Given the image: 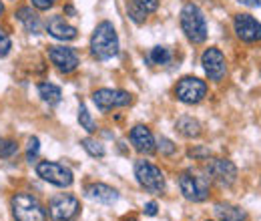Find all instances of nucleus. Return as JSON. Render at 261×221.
Wrapping results in <instances>:
<instances>
[{
    "instance_id": "nucleus-1",
    "label": "nucleus",
    "mask_w": 261,
    "mask_h": 221,
    "mask_svg": "<svg viewBox=\"0 0 261 221\" xmlns=\"http://www.w3.org/2000/svg\"><path fill=\"white\" fill-rule=\"evenodd\" d=\"M91 55L98 61H109L119 55V36L109 20H102L91 36Z\"/></svg>"
},
{
    "instance_id": "nucleus-2",
    "label": "nucleus",
    "mask_w": 261,
    "mask_h": 221,
    "mask_svg": "<svg viewBox=\"0 0 261 221\" xmlns=\"http://www.w3.org/2000/svg\"><path fill=\"white\" fill-rule=\"evenodd\" d=\"M181 29L185 32V36L193 42V44H201L207 38V22L203 12L199 10V6L189 2L183 6L181 10Z\"/></svg>"
},
{
    "instance_id": "nucleus-3",
    "label": "nucleus",
    "mask_w": 261,
    "mask_h": 221,
    "mask_svg": "<svg viewBox=\"0 0 261 221\" xmlns=\"http://www.w3.org/2000/svg\"><path fill=\"white\" fill-rule=\"evenodd\" d=\"M10 209L16 221H46V209L34 195L29 193H16L10 199Z\"/></svg>"
},
{
    "instance_id": "nucleus-4",
    "label": "nucleus",
    "mask_w": 261,
    "mask_h": 221,
    "mask_svg": "<svg viewBox=\"0 0 261 221\" xmlns=\"http://www.w3.org/2000/svg\"><path fill=\"white\" fill-rule=\"evenodd\" d=\"M135 177L139 181V185L149 193H155V195H161L165 191V175L163 171L149 163V161H137L135 163Z\"/></svg>"
},
{
    "instance_id": "nucleus-5",
    "label": "nucleus",
    "mask_w": 261,
    "mask_h": 221,
    "mask_svg": "<svg viewBox=\"0 0 261 221\" xmlns=\"http://www.w3.org/2000/svg\"><path fill=\"white\" fill-rule=\"evenodd\" d=\"M179 189L185 199H189L193 203H201L209 197V181H207V177H203L199 173L185 171L179 175Z\"/></svg>"
},
{
    "instance_id": "nucleus-6",
    "label": "nucleus",
    "mask_w": 261,
    "mask_h": 221,
    "mask_svg": "<svg viewBox=\"0 0 261 221\" xmlns=\"http://www.w3.org/2000/svg\"><path fill=\"white\" fill-rule=\"evenodd\" d=\"M36 175L42 181H46L50 185H57V187H70L72 181H74L72 171L65 165L57 163V161H40V163H36Z\"/></svg>"
},
{
    "instance_id": "nucleus-7",
    "label": "nucleus",
    "mask_w": 261,
    "mask_h": 221,
    "mask_svg": "<svg viewBox=\"0 0 261 221\" xmlns=\"http://www.w3.org/2000/svg\"><path fill=\"white\" fill-rule=\"evenodd\" d=\"M79 209H81L79 199L74 195H68V193L55 195L48 201V215L55 221H72L76 217Z\"/></svg>"
},
{
    "instance_id": "nucleus-8",
    "label": "nucleus",
    "mask_w": 261,
    "mask_h": 221,
    "mask_svg": "<svg viewBox=\"0 0 261 221\" xmlns=\"http://www.w3.org/2000/svg\"><path fill=\"white\" fill-rule=\"evenodd\" d=\"M205 95L207 85L197 77H183L175 87V96L185 105H197L199 101H203Z\"/></svg>"
},
{
    "instance_id": "nucleus-9",
    "label": "nucleus",
    "mask_w": 261,
    "mask_h": 221,
    "mask_svg": "<svg viewBox=\"0 0 261 221\" xmlns=\"http://www.w3.org/2000/svg\"><path fill=\"white\" fill-rule=\"evenodd\" d=\"M93 103L97 105L98 111L107 113L119 107H127L133 103V95L127 91H119V89H98L93 93Z\"/></svg>"
},
{
    "instance_id": "nucleus-10",
    "label": "nucleus",
    "mask_w": 261,
    "mask_h": 221,
    "mask_svg": "<svg viewBox=\"0 0 261 221\" xmlns=\"http://www.w3.org/2000/svg\"><path fill=\"white\" fill-rule=\"evenodd\" d=\"M205 169H207V175L211 179H215L219 185H227L229 187L237 179V167L229 159H209Z\"/></svg>"
},
{
    "instance_id": "nucleus-11",
    "label": "nucleus",
    "mask_w": 261,
    "mask_h": 221,
    "mask_svg": "<svg viewBox=\"0 0 261 221\" xmlns=\"http://www.w3.org/2000/svg\"><path fill=\"white\" fill-rule=\"evenodd\" d=\"M201 64L211 81H215V83L223 81V77L227 72V64H225V57L219 48H207L201 57Z\"/></svg>"
},
{
    "instance_id": "nucleus-12",
    "label": "nucleus",
    "mask_w": 261,
    "mask_h": 221,
    "mask_svg": "<svg viewBox=\"0 0 261 221\" xmlns=\"http://www.w3.org/2000/svg\"><path fill=\"white\" fill-rule=\"evenodd\" d=\"M48 59L50 63L57 66L59 72H72L76 70L79 66V55L74 48H68V46H50L48 48Z\"/></svg>"
},
{
    "instance_id": "nucleus-13",
    "label": "nucleus",
    "mask_w": 261,
    "mask_h": 221,
    "mask_svg": "<svg viewBox=\"0 0 261 221\" xmlns=\"http://www.w3.org/2000/svg\"><path fill=\"white\" fill-rule=\"evenodd\" d=\"M235 32L243 42L261 40V24L251 14H237L235 16Z\"/></svg>"
},
{
    "instance_id": "nucleus-14",
    "label": "nucleus",
    "mask_w": 261,
    "mask_h": 221,
    "mask_svg": "<svg viewBox=\"0 0 261 221\" xmlns=\"http://www.w3.org/2000/svg\"><path fill=\"white\" fill-rule=\"evenodd\" d=\"M129 137H130L133 147H135V151L145 153V155H149V153L155 151V137H153V133H151L149 127H145V125L133 127Z\"/></svg>"
},
{
    "instance_id": "nucleus-15",
    "label": "nucleus",
    "mask_w": 261,
    "mask_h": 221,
    "mask_svg": "<svg viewBox=\"0 0 261 221\" xmlns=\"http://www.w3.org/2000/svg\"><path fill=\"white\" fill-rule=\"evenodd\" d=\"M46 31L57 40H74L76 38V29L68 24L63 16H50L46 22Z\"/></svg>"
},
{
    "instance_id": "nucleus-16",
    "label": "nucleus",
    "mask_w": 261,
    "mask_h": 221,
    "mask_svg": "<svg viewBox=\"0 0 261 221\" xmlns=\"http://www.w3.org/2000/svg\"><path fill=\"white\" fill-rule=\"evenodd\" d=\"M85 193H87L89 199H93L97 203H105V205H111V203H115L119 199V191L105 185V183H91L85 189Z\"/></svg>"
},
{
    "instance_id": "nucleus-17",
    "label": "nucleus",
    "mask_w": 261,
    "mask_h": 221,
    "mask_svg": "<svg viewBox=\"0 0 261 221\" xmlns=\"http://www.w3.org/2000/svg\"><path fill=\"white\" fill-rule=\"evenodd\" d=\"M215 215L219 221H245L247 219V213L237 207V205H231V203H217L213 207Z\"/></svg>"
},
{
    "instance_id": "nucleus-18",
    "label": "nucleus",
    "mask_w": 261,
    "mask_h": 221,
    "mask_svg": "<svg viewBox=\"0 0 261 221\" xmlns=\"http://www.w3.org/2000/svg\"><path fill=\"white\" fill-rule=\"evenodd\" d=\"M16 18L24 24L27 32H31V34H40V32H42V22H40V18L36 16V12H33L31 6L18 8V10H16Z\"/></svg>"
},
{
    "instance_id": "nucleus-19",
    "label": "nucleus",
    "mask_w": 261,
    "mask_h": 221,
    "mask_svg": "<svg viewBox=\"0 0 261 221\" xmlns=\"http://www.w3.org/2000/svg\"><path fill=\"white\" fill-rule=\"evenodd\" d=\"M177 131L185 137V139H197L199 135H201V123L193 119V117H189V115H185V117H181L179 121H177Z\"/></svg>"
},
{
    "instance_id": "nucleus-20",
    "label": "nucleus",
    "mask_w": 261,
    "mask_h": 221,
    "mask_svg": "<svg viewBox=\"0 0 261 221\" xmlns=\"http://www.w3.org/2000/svg\"><path fill=\"white\" fill-rule=\"evenodd\" d=\"M38 95H40V99H42L46 105L55 107V105L61 103L63 91H61V87H57V85H53V83H40V85H38Z\"/></svg>"
},
{
    "instance_id": "nucleus-21",
    "label": "nucleus",
    "mask_w": 261,
    "mask_h": 221,
    "mask_svg": "<svg viewBox=\"0 0 261 221\" xmlns=\"http://www.w3.org/2000/svg\"><path fill=\"white\" fill-rule=\"evenodd\" d=\"M81 145H83V149H85L91 157H105V147H102V143L97 141V139L87 137V139L81 141Z\"/></svg>"
},
{
    "instance_id": "nucleus-22",
    "label": "nucleus",
    "mask_w": 261,
    "mask_h": 221,
    "mask_svg": "<svg viewBox=\"0 0 261 221\" xmlns=\"http://www.w3.org/2000/svg\"><path fill=\"white\" fill-rule=\"evenodd\" d=\"M149 61L153 64H169L171 63V51L167 46H155L149 53Z\"/></svg>"
},
{
    "instance_id": "nucleus-23",
    "label": "nucleus",
    "mask_w": 261,
    "mask_h": 221,
    "mask_svg": "<svg viewBox=\"0 0 261 221\" xmlns=\"http://www.w3.org/2000/svg\"><path fill=\"white\" fill-rule=\"evenodd\" d=\"M79 123H81V127L85 131H89V133H95L97 131V125H95V121H93V117H91V113L87 111L85 105L79 107Z\"/></svg>"
},
{
    "instance_id": "nucleus-24",
    "label": "nucleus",
    "mask_w": 261,
    "mask_h": 221,
    "mask_svg": "<svg viewBox=\"0 0 261 221\" xmlns=\"http://www.w3.org/2000/svg\"><path fill=\"white\" fill-rule=\"evenodd\" d=\"M18 153V145L12 139H0V157L10 159Z\"/></svg>"
},
{
    "instance_id": "nucleus-25",
    "label": "nucleus",
    "mask_w": 261,
    "mask_h": 221,
    "mask_svg": "<svg viewBox=\"0 0 261 221\" xmlns=\"http://www.w3.org/2000/svg\"><path fill=\"white\" fill-rule=\"evenodd\" d=\"M155 149H159L161 155H173V153L177 151L175 143H173L171 139H167V137H159V139L155 141Z\"/></svg>"
},
{
    "instance_id": "nucleus-26",
    "label": "nucleus",
    "mask_w": 261,
    "mask_h": 221,
    "mask_svg": "<svg viewBox=\"0 0 261 221\" xmlns=\"http://www.w3.org/2000/svg\"><path fill=\"white\" fill-rule=\"evenodd\" d=\"M133 4H135V6H139L145 14L155 12V10L159 8V0H133Z\"/></svg>"
},
{
    "instance_id": "nucleus-27",
    "label": "nucleus",
    "mask_w": 261,
    "mask_h": 221,
    "mask_svg": "<svg viewBox=\"0 0 261 221\" xmlns=\"http://www.w3.org/2000/svg\"><path fill=\"white\" fill-rule=\"evenodd\" d=\"M127 12H129V16L135 20V22H137V24H143V22H145V18H147V14H145V12H143L139 6H135L133 2L127 6Z\"/></svg>"
},
{
    "instance_id": "nucleus-28",
    "label": "nucleus",
    "mask_w": 261,
    "mask_h": 221,
    "mask_svg": "<svg viewBox=\"0 0 261 221\" xmlns=\"http://www.w3.org/2000/svg\"><path fill=\"white\" fill-rule=\"evenodd\" d=\"M38 151H40V141L36 139V137H31L29 139V149H27V159L33 163L36 155H38Z\"/></svg>"
},
{
    "instance_id": "nucleus-29",
    "label": "nucleus",
    "mask_w": 261,
    "mask_h": 221,
    "mask_svg": "<svg viewBox=\"0 0 261 221\" xmlns=\"http://www.w3.org/2000/svg\"><path fill=\"white\" fill-rule=\"evenodd\" d=\"M10 48H12V40H10V36H8L4 31H0V57L4 59V57L10 53Z\"/></svg>"
},
{
    "instance_id": "nucleus-30",
    "label": "nucleus",
    "mask_w": 261,
    "mask_h": 221,
    "mask_svg": "<svg viewBox=\"0 0 261 221\" xmlns=\"http://www.w3.org/2000/svg\"><path fill=\"white\" fill-rule=\"evenodd\" d=\"M33 6L38 10H48L55 6V0H33Z\"/></svg>"
},
{
    "instance_id": "nucleus-31",
    "label": "nucleus",
    "mask_w": 261,
    "mask_h": 221,
    "mask_svg": "<svg viewBox=\"0 0 261 221\" xmlns=\"http://www.w3.org/2000/svg\"><path fill=\"white\" fill-rule=\"evenodd\" d=\"M157 209H159V207H157V203H155V201H149V203L143 207L145 215H157Z\"/></svg>"
},
{
    "instance_id": "nucleus-32",
    "label": "nucleus",
    "mask_w": 261,
    "mask_h": 221,
    "mask_svg": "<svg viewBox=\"0 0 261 221\" xmlns=\"http://www.w3.org/2000/svg\"><path fill=\"white\" fill-rule=\"evenodd\" d=\"M189 155L191 157H209V151L207 149H191Z\"/></svg>"
},
{
    "instance_id": "nucleus-33",
    "label": "nucleus",
    "mask_w": 261,
    "mask_h": 221,
    "mask_svg": "<svg viewBox=\"0 0 261 221\" xmlns=\"http://www.w3.org/2000/svg\"><path fill=\"white\" fill-rule=\"evenodd\" d=\"M241 4H245V6H251V8H257L261 6V0H239Z\"/></svg>"
},
{
    "instance_id": "nucleus-34",
    "label": "nucleus",
    "mask_w": 261,
    "mask_h": 221,
    "mask_svg": "<svg viewBox=\"0 0 261 221\" xmlns=\"http://www.w3.org/2000/svg\"><path fill=\"white\" fill-rule=\"evenodd\" d=\"M2 12H4V6H2V2H0V16H2Z\"/></svg>"
},
{
    "instance_id": "nucleus-35",
    "label": "nucleus",
    "mask_w": 261,
    "mask_h": 221,
    "mask_svg": "<svg viewBox=\"0 0 261 221\" xmlns=\"http://www.w3.org/2000/svg\"><path fill=\"white\" fill-rule=\"evenodd\" d=\"M123 221H137L135 217H127V219H123Z\"/></svg>"
}]
</instances>
